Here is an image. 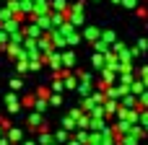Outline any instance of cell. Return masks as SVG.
I'll use <instances>...</instances> for the list:
<instances>
[{"instance_id": "cell-1", "label": "cell", "mask_w": 148, "mask_h": 145, "mask_svg": "<svg viewBox=\"0 0 148 145\" xmlns=\"http://www.w3.org/2000/svg\"><path fill=\"white\" fill-rule=\"evenodd\" d=\"M65 18H68V23L75 29V26H81L83 23V3H75V5H70V10L65 13Z\"/></svg>"}, {"instance_id": "cell-2", "label": "cell", "mask_w": 148, "mask_h": 145, "mask_svg": "<svg viewBox=\"0 0 148 145\" xmlns=\"http://www.w3.org/2000/svg\"><path fill=\"white\" fill-rule=\"evenodd\" d=\"M49 8H52V13H68V10H70L68 0H52V3H49Z\"/></svg>"}, {"instance_id": "cell-3", "label": "cell", "mask_w": 148, "mask_h": 145, "mask_svg": "<svg viewBox=\"0 0 148 145\" xmlns=\"http://www.w3.org/2000/svg\"><path fill=\"white\" fill-rule=\"evenodd\" d=\"M83 36H86L88 42H99V36H101V31H99V29H94V26H88V29L83 31Z\"/></svg>"}, {"instance_id": "cell-4", "label": "cell", "mask_w": 148, "mask_h": 145, "mask_svg": "<svg viewBox=\"0 0 148 145\" xmlns=\"http://www.w3.org/2000/svg\"><path fill=\"white\" fill-rule=\"evenodd\" d=\"M101 42H104V44H107V42H114V31H104V34H101Z\"/></svg>"}, {"instance_id": "cell-5", "label": "cell", "mask_w": 148, "mask_h": 145, "mask_svg": "<svg viewBox=\"0 0 148 145\" xmlns=\"http://www.w3.org/2000/svg\"><path fill=\"white\" fill-rule=\"evenodd\" d=\"M62 62H65V65H73V52H65V54H62Z\"/></svg>"}, {"instance_id": "cell-6", "label": "cell", "mask_w": 148, "mask_h": 145, "mask_svg": "<svg viewBox=\"0 0 148 145\" xmlns=\"http://www.w3.org/2000/svg\"><path fill=\"white\" fill-rule=\"evenodd\" d=\"M122 5H125V8H135V5H138V0H122Z\"/></svg>"}, {"instance_id": "cell-7", "label": "cell", "mask_w": 148, "mask_h": 145, "mask_svg": "<svg viewBox=\"0 0 148 145\" xmlns=\"http://www.w3.org/2000/svg\"><path fill=\"white\" fill-rule=\"evenodd\" d=\"M94 65H104V54H96L94 57Z\"/></svg>"}]
</instances>
